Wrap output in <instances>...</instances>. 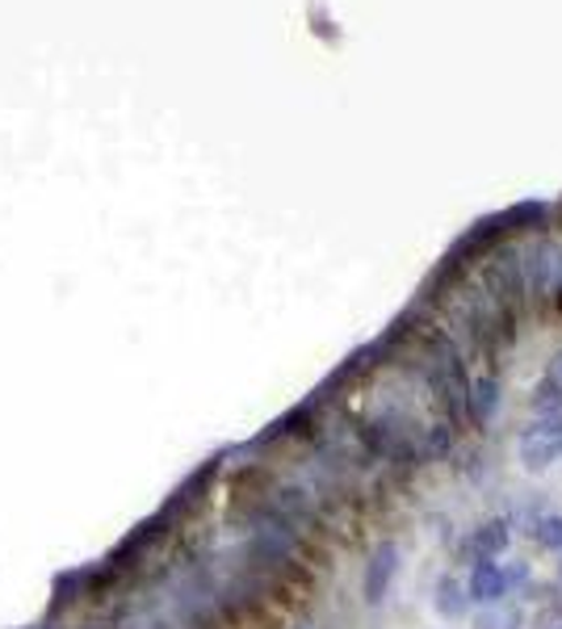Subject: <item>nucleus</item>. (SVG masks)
Segmentation results:
<instances>
[{"instance_id":"4468645a","label":"nucleus","mask_w":562,"mask_h":629,"mask_svg":"<svg viewBox=\"0 0 562 629\" xmlns=\"http://www.w3.org/2000/svg\"><path fill=\"white\" fill-rule=\"evenodd\" d=\"M550 374H554V377H559V382H562V353L554 356V370H550Z\"/></svg>"},{"instance_id":"f3484780","label":"nucleus","mask_w":562,"mask_h":629,"mask_svg":"<svg viewBox=\"0 0 562 629\" xmlns=\"http://www.w3.org/2000/svg\"><path fill=\"white\" fill-rule=\"evenodd\" d=\"M554 629H562V621H559V626H554Z\"/></svg>"},{"instance_id":"9b49d317","label":"nucleus","mask_w":562,"mask_h":629,"mask_svg":"<svg viewBox=\"0 0 562 629\" xmlns=\"http://www.w3.org/2000/svg\"><path fill=\"white\" fill-rule=\"evenodd\" d=\"M529 412L533 419H545V416H562V382L554 374L538 377V386H533V395H529Z\"/></svg>"},{"instance_id":"f8f14e48","label":"nucleus","mask_w":562,"mask_h":629,"mask_svg":"<svg viewBox=\"0 0 562 629\" xmlns=\"http://www.w3.org/2000/svg\"><path fill=\"white\" fill-rule=\"evenodd\" d=\"M524 608L521 605H487L475 617V629H521Z\"/></svg>"},{"instance_id":"ddd939ff","label":"nucleus","mask_w":562,"mask_h":629,"mask_svg":"<svg viewBox=\"0 0 562 629\" xmlns=\"http://www.w3.org/2000/svg\"><path fill=\"white\" fill-rule=\"evenodd\" d=\"M503 584H508V591H517V596L533 591V566L524 563V558L508 563V566H503Z\"/></svg>"},{"instance_id":"0eeeda50","label":"nucleus","mask_w":562,"mask_h":629,"mask_svg":"<svg viewBox=\"0 0 562 629\" xmlns=\"http://www.w3.org/2000/svg\"><path fill=\"white\" fill-rule=\"evenodd\" d=\"M512 542V521L508 516H491V521H483L470 529V537H466V550H470V563L475 558H500L503 550Z\"/></svg>"},{"instance_id":"2eb2a0df","label":"nucleus","mask_w":562,"mask_h":629,"mask_svg":"<svg viewBox=\"0 0 562 629\" xmlns=\"http://www.w3.org/2000/svg\"><path fill=\"white\" fill-rule=\"evenodd\" d=\"M559 445H562V416H559Z\"/></svg>"},{"instance_id":"20e7f679","label":"nucleus","mask_w":562,"mask_h":629,"mask_svg":"<svg viewBox=\"0 0 562 629\" xmlns=\"http://www.w3.org/2000/svg\"><path fill=\"white\" fill-rule=\"evenodd\" d=\"M319 398H307V403H298V407H290L286 416L277 419V424H269V433H261L256 437V445H269V440H319L324 437V424H319Z\"/></svg>"},{"instance_id":"7ed1b4c3","label":"nucleus","mask_w":562,"mask_h":629,"mask_svg":"<svg viewBox=\"0 0 562 629\" xmlns=\"http://www.w3.org/2000/svg\"><path fill=\"white\" fill-rule=\"evenodd\" d=\"M399 563H403V550L399 542H378L370 550V563H365V575H361V596H365V605H382L386 600V591L395 584L399 575Z\"/></svg>"},{"instance_id":"1a4fd4ad","label":"nucleus","mask_w":562,"mask_h":629,"mask_svg":"<svg viewBox=\"0 0 562 629\" xmlns=\"http://www.w3.org/2000/svg\"><path fill=\"white\" fill-rule=\"evenodd\" d=\"M433 608H437L441 621H466V612H470V596H466V584L454 579L449 571L437 579L433 587Z\"/></svg>"},{"instance_id":"39448f33","label":"nucleus","mask_w":562,"mask_h":629,"mask_svg":"<svg viewBox=\"0 0 562 629\" xmlns=\"http://www.w3.org/2000/svg\"><path fill=\"white\" fill-rule=\"evenodd\" d=\"M466 596L470 605H503L508 600V584H503V566L496 558H475L470 563V579H466Z\"/></svg>"},{"instance_id":"9d476101","label":"nucleus","mask_w":562,"mask_h":629,"mask_svg":"<svg viewBox=\"0 0 562 629\" xmlns=\"http://www.w3.org/2000/svg\"><path fill=\"white\" fill-rule=\"evenodd\" d=\"M454 445H458V428H454L449 419H437V424H428V428L420 433V454H424V461L449 458Z\"/></svg>"},{"instance_id":"423d86ee","label":"nucleus","mask_w":562,"mask_h":629,"mask_svg":"<svg viewBox=\"0 0 562 629\" xmlns=\"http://www.w3.org/2000/svg\"><path fill=\"white\" fill-rule=\"evenodd\" d=\"M500 377L496 374H479L470 377V391H466V419L475 424V428H491L496 416H500Z\"/></svg>"},{"instance_id":"f03ea898","label":"nucleus","mask_w":562,"mask_h":629,"mask_svg":"<svg viewBox=\"0 0 562 629\" xmlns=\"http://www.w3.org/2000/svg\"><path fill=\"white\" fill-rule=\"evenodd\" d=\"M214 475H219V458H210L206 466H198L193 475H189L172 495H168V503L160 508V516H165L168 524H181V521H189L202 503H206V495H210V482H214Z\"/></svg>"},{"instance_id":"f257e3e1","label":"nucleus","mask_w":562,"mask_h":629,"mask_svg":"<svg viewBox=\"0 0 562 629\" xmlns=\"http://www.w3.org/2000/svg\"><path fill=\"white\" fill-rule=\"evenodd\" d=\"M521 461L529 475H542L545 466H554L562 458V445H559V416H545V419H533V424H524L521 437Z\"/></svg>"},{"instance_id":"6e6552de","label":"nucleus","mask_w":562,"mask_h":629,"mask_svg":"<svg viewBox=\"0 0 562 629\" xmlns=\"http://www.w3.org/2000/svg\"><path fill=\"white\" fill-rule=\"evenodd\" d=\"M521 533L538 545V550H545V554H562V512H545V508L524 512Z\"/></svg>"},{"instance_id":"dca6fc26","label":"nucleus","mask_w":562,"mask_h":629,"mask_svg":"<svg viewBox=\"0 0 562 629\" xmlns=\"http://www.w3.org/2000/svg\"><path fill=\"white\" fill-rule=\"evenodd\" d=\"M559 579H562V563H559Z\"/></svg>"}]
</instances>
